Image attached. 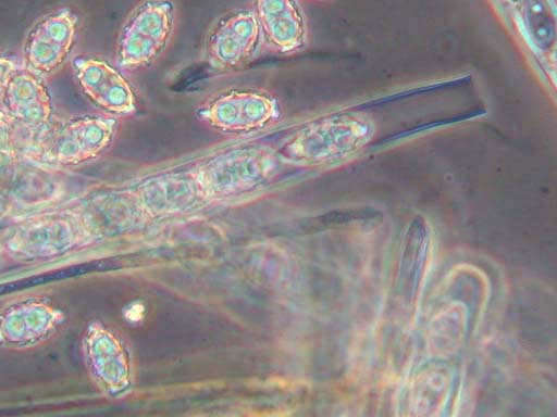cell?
<instances>
[{
    "label": "cell",
    "instance_id": "6da1fadb",
    "mask_svg": "<svg viewBox=\"0 0 557 417\" xmlns=\"http://www.w3.org/2000/svg\"><path fill=\"white\" fill-rule=\"evenodd\" d=\"M176 10L171 0H143L124 21L116 39L119 68L137 71L153 63L169 46Z\"/></svg>",
    "mask_w": 557,
    "mask_h": 417
},
{
    "label": "cell",
    "instance_id": "7a4b0ae2",
    "mask_svg": "<svg viewBox=\"0 0 557 417\" xmlns=\"http://www.w3.org/2000/svg\"><path fill=\"white\" fill-rule=\"evenodd\" d=\"M119 129L116 117L85 114L55 126L49 125L36 140V154L55 165H78L102 155Z\"/></svg>",
    "mask_w": 557,
    "mask_h": 417
},
{
    "label": "cell",
    "instance_id": "3957f363",
    "mask_svg": "<svg viewBox=\"0 0 557 417\" xmlns=\"http://www.w3.org/2000/svg\"><path fill=\"white\" fill-rule=\"evenodd\" d=\"M278 159L265 147L240 146L211 156L195 176L206 195H238L267 182L276 172Z\"/></svg>",
    "mask_w": 557,
    "mask_h": 417
},
{
    "label": "cell",
    "instance_id": "277c9868",
    "mask_svg": "<svg viewBox=\"0 0 557 417\" xmlns=\"http://www.w3.org/2000/svg\"><path fill=\"white\" fill-rule=\"evenodd\" d=\"M197 118L209 128L227 135L250 134L275 124L282 116L278 100L256 88H230L202 102Z\"/></svg>",
    "mask_w": 557,
    "mask_h": 417
},
{
    "label": "cell",
    "instance_id": "5b68a950",
    "mask_svg": "<svg viewBox=\"0 0 557 417\" xmlns=\"http://www.w3.org/2000/svg\"><path fill=\"white\" fill-rule=\"evenodd\" d=\"M78 26L79 17L69 7L54 9L39 17L24 38L22 66L44 79L53 75L69 60Z\"/></svg>",
    "mask_w": 557,
    "mask_h": 417
},
{
    "label": "cell",
    "instance_id": "8992f818",
    "mask_svg": "<svg viewBox=\"0 0 557 417\" xmlns=\"http://www.w3.org/2000/svg\"><path fill=\"white\" fill-rule=\"evenodd\" d=\"M261 38L252 10H232L209 29L205 40L206 60L214 70H235L253 56Z\"/></svg>",
    "mask_w": 557,
    "mask_h": 417
},
{
    "label": "cell",
    "instance_id": "52a82bcc",
    "mask_svg": "<svg viewBox=\"0 0 557 417\" xmlns=\"http://www.w3.org/2000/svg\"><path fill=\"white\" fill-rule=\"evenodd\" d=\"M74 77L85 96L106 114L120 117L136 111V93L124 75L108 61L89 54L72 58Z\"/></svg>",
    "mask_w": 557,
    "mask_h": 417
},
{
    "label": "cell",
    "instance_id": "ba28073f",
    "mask_svg": "<svg viewBox=\"0 0 557 417\" xmlns=\"http://www.w3.org/2000/svg\"><path fill=\"white\" fill-rule=\"evenodd\" d=\"M2 110L21 128L41 134L52 119L53 105L44 78L21 65L0 94Z\"/></svg>",
    "mask_w": 557,
    "mask_h": 417
},
{
    "label": "cell",
    "instance_id": "9c48e42d",
    "mask_svg": "<svg viewBox=\"0 0 557 417\" xmlns=\"http://www.w3.org/2000/svg\"><path fill=\"white\" fill-rule=\"evenodd\" d=\"M262 38L276 52L293 53L307 41V24L296 0H253Z\"/></svg>",
    "mask_w": 557,
    "mask_h": 417
},
{
    "label": "cell",
    "instance_id": "30bf717a",
    "mask_svg": "<svg viewBox=\"0 0 557 417\" xmlns=\"http://www.w3.org/2000/svg\"><path fill=\"white\" fill-rule=\"evenodd\" d=\"M21 127L0 106V164L13 159L17 150V130Z\"/></svg>",
    "mask_w": 557,
    "mask_h": 417
},
{
    "label": "cell",
    "instance_id": "8fae6325",
    "mask_svg": "<svg viewBox=\"0 0 557 417\" xmlns=\"http://www.w3.org/2000/svg\"><path fill=\"white\" fill-rule=\"evenodd\" d=\"M21 60L8 53H0V94L11 78V76L21 67Z\"/></svg>",
    "mask_w": 557,
    "mask_h": 417
}]
</instances>
